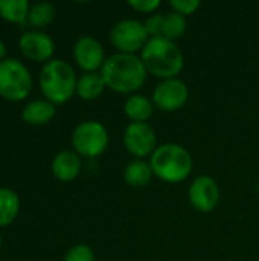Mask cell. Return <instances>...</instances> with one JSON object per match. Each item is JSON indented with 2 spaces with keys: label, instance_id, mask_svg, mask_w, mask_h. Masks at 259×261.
Instances as JSON below:
<instances>
[{
  "label": "cell",
  "instance_id": "cell-13",
  "mask_svg": "<svg viewBox=\"0 0 259 261\" xmlns=\"http://www.w3.org/2000/svg\"><path fill=\"white\" fill-rule=\"evenodd\" d=\"M82 170L81 156L73 150L60 151L50 164V171L53 177L60 182H72L75 180Z\"/></svg>",
  "mask_w": 259,
  "mask_h": 261
},
{
  "label": "cell",
  "instance_id": "cell-9",
  "mask_svg": "<svg viewBox=\"0 0 259 261\" xmlns=\"http://www.w3.org/2000/svg\"><path fill=\"white\" fill-rule=\"evenodd\" d=\"M189 99V87L180 78L162 80L153 90V102L163 112H176Z\"/></svg>",
  "mask_w": 259,
  "mask_h": 261
},
{
  "label": "cell",
  "instance_id": "cell-20",
  "mask_svg": "<svg viewBox=\"0 0 259 261\" xmlns=\"http://www.w3.org/2000/svg\"><path fill=\"white\" fill-rule=\"evenodd\" d=\"M29 9L27 0H0V18L12 24L26 26Z\"/></svg>",
  "mask_w": 259,
  "mask_h": 261
},
{
  "label": "cell",
  "instance_id": "cell-6",
  "mask_svg": "<svg viewBox=\"0 0 259 261\" xmlns=\"http://www.w3.org/2000/svg\"><path fill=\"white\" fill-rule=\"evenodd\" d=\"M110 142L108 132L99 121H82L72 132L73 151L81 158H98L105 153Z\"/></svg>",
  "mask_w": 259,
  "mask_h": 261
},
{
  "label": "cell",
  "instance_id": "cell-11",
  "mask_svg": "<svg viewBox=\"0 0 259 261\" xmlns=\"http://www.w3.org/2000/svg\"><path fill=\"white\" fill-rule=\"evenodd\" d=\"M20 52L34 63H47L55 54V41L44 31H26L18 40Z\"/></svg>",
  "mask_w": 259,
  "mask_h": 261
},
{
  "label": "cell",
  "instance_id": "cell-26",
  "mask_svg": "<svg viewBox=\"0 0 259 261\" xmlns=\"http://www.w3.org/2000/svg\"><path fill=\"white\" fill-rule=\"evenodd\" d=\"M8 58V50H6V44L3 43V40H0V63L3 60Z\"/></svg>",
  "mask_w": 259,
  "mask_h": 261
},
{
  "label": "cell",
  "instance_id": "cell-5",
  "mask_svg": "<svg viewBox=\"0 0 259 261\" xmlns=\"http://www.w3.org/2000/svg\"><path fill=\"white\" fill-rule=\"evenodd\" d=\"M34 78L29 67L18 58L8 57L0 63V96L11 102L29 98Z\"/></svg>",
  "mask_w": 259,
  "mask_h": 261
},
{
  "label": "cell",
  "instance_id": "cell-10",
  "mask_svg": "<svg viewBox=\"0 0 259 261\" xmlns=\"http://www.w3.org/2000/svg\"><path fill=\"white\" fill-rule=\"evenodd\" d=\"M191 206L198 213L214 211L221 199V191L217 180L211 176H198L192 180L188 190Z\"/></svg>",
  "mask_w": 259,
  "mask_h": 261
},
{
  "label": "cell",
  "instance_id": "cell-2",
  "mask_svg": "<svg viewBox=\"0 0 259 261\" xmlns=\"http://www.w3.org/2000/svg\"><path fill=\"white\" fill-rule=\"evenodd\" d=\"M78 76L75 69L61 58H52L44 63L38 73V87L44 99L55 106L66 104L76 95Z\"/></svg>",
  "mask_w": 259,
  "mask_h": 261
},
{
  "label": "cell",
  "instance_id": "cell-27",
  "mask_svg": "<svg viewBox=\"0 0 259 261\" xmlns=\"http://www.w3.org/2000/svg\"><path fill=\"white\" fill-rule=\"evenodd\" d=\"M2 245H3V240H2V234H0V249H2Z\"/></svg>",
  "mask_w": 259,
  "mask_h": 261
},
{
  "label": "cell",
  "instance_id": "cell-8",
  "mask_svg": "<svg viewBox=\"0 0 259 261\" xmlns=\"http://www.w3.org/2000/svg\"><path fill=\"white\" fill-rule=\"evenodd\" d=\"M124 145L130 154L137 159L151 158L156 151L157 145V135L154 128L147 122H130L124 132Z\"/></svg>",
  "mask_w": 259,
  "mask_h": 261
},
{
  "label": "cell",
  "instance_id": "cell-16",
  "mask_svg": "<svg viewBox=\"0 0 259 261\" xmlns=\"http://www.w3.org/2000/svg\"><path fill=\"white\" fill-rule=\"evenodd\" d=\"M154 102L145 95H130L124 102V113L131 122H147L154 113Z\"/></svg>",
  "mask_w": 259,
  "mask_h": 261
},
{
  "label": "cell",
  "instance_id": "cell-7",
  "mask_svg": "<svg viewBox=\"0 0 259 261\" xmlns=\"http://www.w3.org/2000/svg\"><path fill=\"white\" fill-rule=\"evenodd\" d=\"M148 40L150 35L145 24L134 18L119 20L110 29V43L121 54L137 55L139 50L142 52Z\"/></svg>",
  "mask_w": 259,
  "mask_h": 261
},
{
  "label": "cell",
  "instance_id": "cell-25",
  "mask_svg": "<svg viewBox=\"0 0 259 261\" xmlns=\"http://www.w3.org/2000/svg\"><path fill=\"white\" fill-rule=\"evenodd\" d=\"M128 6L137 12L147 14V12H154L160 6V2L159 0H130Z\"/></svg>",
  "mask_w": 259,
  "mask_h": 261
},
{
  "label": "cell",
  "instance_id": "cell-19",
  "mask_svg": "<svg viewBox=\"0 0 259 261\" xmlns=\"http://www.w3.org/2000/svg\"><path fill=\"white\" fill-rule=\"evenodd\" d=\"M56 17V8L50 2H35L31 3V9L27 14V26L35 31H43L47 28Z\"/></svg>",
  "mask_w": 259,
  "mask_h": 261
},
{
  "label": "cell",
  "instance_id": "cell-12",
  "mask_svg": "<svg viewBox=\"0 0 259 261\" xmlns=\"http://www.w3.org/2000/svg\"><path fill=\"white\" fill-rule=\"evenodd\" d=\"M72 55L78 67L84 72L101 70L107 60L104 46L93 35H81L73 44Z\"/></svg>",
  "mask_w": 259,
  "mask_h": 261
},
{
  "label": "cell",
  "instance_id": "cell-15",
  "mask_svg": "<svg viewBox=\"0 0 259 261\" xmlns=\"http://www.w3.org/2000/svg\"><path fill=\"white\" fill-rule=\"evenodd\" d=\"M105 89L107 86L101 72H84L81 76H78L76 95L84 101L98 99L104 93Z\"/></svg>",
  "mask_w": 259,
  "mask_h": 261
},
{
  "label": "cell",
  "instance_id": "cell-4",
  "mask_svg": "<svg viewBox=\"0 0 259 261\" xmlns=\"http://www.w3.org/2000/svg\"><path fill=\"white\" fill-rule=\"evenodd\" d=\"M153 174L166 184H180L189 177L194 168L191 153L180 144L166 142L156 148L150 158Z\"/></svg>",
  "mask_w": 259,
  "mask_h": 261
},
{
  "label": "cell",
  "instance_id": "cell-22",
  "mask_svg": "<svg viewBox=\"0 0 259 261\" xmlns=\"http://www.w3.org/2000/svg\"><path fill=\"white\" fill-rule=\"evenodd\" d=\"M63 261H95V252L89 245L78 243L66 252Z\"/></svg>",
  "mask_w": 259,
  "mask_h": 261
},
{
  "label": "cell",
  "instance_id": "cell-3",
  "mask_svg": "<svg viewBox=\"0 0 259 261\" xmlns=\"http://www.w3.org/2000/svg\"><path fill=\"white\" fill-rule=\"evenodd\" d=\"M140 58L148 73L160 80L179 78L183 70L185 57L176 41L165 37H153L140 52Z\"/></svg>",
  "mask_w": 259,
  "mask_h": 261
},
{
  "label": "cell",
  "instance_id": "cell-14",
  "mask_svg": "<svg viewBox=\"0 0 259 261\" xmlns=\"http://www.w3.org/2000/svg\"><path fill=\"white\" fill-rule=\"evenodd\" d=\"M56 116V106L47 99H31L21 109V119L32 127L49 124Z\"/></svg>",
  "mask_w": 259,
  "mask_h": 261
},
{
  "label": "cell",
  "instance_id": "cell-23",
  "mask_svg": "<svg viewBox=\"0 0 259 261\" xmlns=\"http://www.w3.org/2000/svg\"><path fill=\"white\" fill-rule=\"evenodd\" d=\"M163 23H165V14H160V12H156V14L150 15L145 20L143 24L147 28V32H148L150 38H153V37H162Z\"/></svg>",
  "mask_w": 259,
  "mask_h": 261
},
{
  "label": "cell",
  "instance_id": "cell-17",
  "mask_svg": "<svg viewBox=\"0 0 259 261\" xmlns=\"http://www.w3.org/2000/svg\"><path fill=\"white\" fill-rule=\"evenodd\" d=\"M20 206V196L8 187H0V228H6L17 220Z\"/></svg>",
  "mask_w": 259,
  "mask_h": 261
},
{
  "label": "cell",
  "instance_id": "cell-18",
  "mask_svg": "<svg viewBox=\"0 0 259 261\" xmlns=\"http://www.w3.org/2000/svg\"><path fill=\"white\" fill-rule=\"evenodd\" d=\"M122 176L127 185L133 188H142L151 182L154 174H153L150 162H145L142 159H134L124 168Z\"/></svg>",
  "mask_w": 259,
  "mask_h": 261
},
{
  "label": "cell",
  "instance_id": "cell-24",
  "mask_svg": "<svg viewBox=\"0 0 259 261\" xmlns=\"http://www.w3.org/2000/svg\"><path fill=\"white\" fill-rule=\"evenodd\" d=\"M169 5L174 12L186 17V15H192L194 12H197L202 3L198 0H171Z\"/></svg>",
  "mask_w": 259,
  "mask_h": 261
},
{
  "label": "cell",
  "instance_id": "cell-21",
  "mask_svg": "<svg viewBox=\"0 0 259 261\" xmlns=\"http://www.w3.org/2000/svg\"><path fill=\"white\" fill-rule=\"evenodd\" d=\"M188 23H186V17L177 14V12H169L165 14V23H163V31H162V37L176 41L179 38L183 37V34L186 32Z\"/></svg>",
  "mask_w": 259,
  "mask_h": 261
},
{
  "label": "cell",
  "instance_id": "cell-1",
  "mask_svg": "<svg viewBox=\"0 0 259 261\" xmlns=\"http://www.w3.org/2000/svg\"><path fill=\"white\" fill-rule=\"evenodd\" d=\"M99 72L108 89H111L116 93L131 95L142 89L148 75L140 57L121 52L107 57Z\"/></svg>",
  "mask_w": 259,
  "mask_h": 261
}]
</instances>
